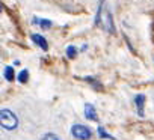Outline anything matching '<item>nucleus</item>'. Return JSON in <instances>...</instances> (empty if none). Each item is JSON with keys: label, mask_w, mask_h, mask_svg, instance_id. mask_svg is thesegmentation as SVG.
<instances>
[{"label": "nucleus", "mask_w": 154, "mask_h": 140, "mask_svg": "<svg viewBox=\"0 0 154 140\" xmlns=\"http://www.w3.org/2000/svg\"><path fill=\"white\" fill-rule=\"evenodd\" d=\"M95 24H97V26H101L103 29H106V30L110 32V33L115 32L110 12H109V11L106 9V6H104V0H100L98 11H97V17H95Z\"/></svg>", "instance_id": "f257e3e1"}, {"label": "nucleus", "mask_w": 154, "mask_h": 140, "mask_svg": "<svg viewBox=\"0 0 154 140\" xmlns=\"http://www.w3.org/2000/svg\"><path fill=\"white\" fill-rule=\"evenodd\" d=\"M0 124H2L5 130H15L18 125V119L11 110L3 109L0 110Z\"/></svg>", "instance_id": "f03ea898"}, {"label": "nucleus", "mask_w": 154, "mask_h": 140, "mask_svg": "<svg viewBox=\"0 0 154 140\" xmlns=\"http://www.w3.org/2000/svg\"><path fill=\"white\" fill-rule=\"evenodd\" d=\"M71 134L75 137V139H79V140H88L91 139V130L85 125H74L71 128Z\"/></svg>", "instance_id": "7ed1b4c3"}, {"label": "nucleus", "mask_w": 154, "mask_h": 140, "mask_svg": "<svg viewBox=\"0 0 154 140\" xmlns=\"http://www.w3.org/2000/svg\"><path fill=\"white\" fill-rule=\"evenodd\" d=\"M85 116L89 119V121H97V110L94 109L92 104H85Z\"/></svg>", "instance_id": "20e7f679"}, {"label": "nucleus", "mask_w": 154, "mask_h": 140, "mask_svg": "<svg viewBox=\"0 0 154 140\" xmlns=\"http://www.w3.org/2000/svg\"><path fill=\"white\" fill-rule=\"evenodd\" d=\"M32 41H33L36 45H39L42 50H47V48H48V44H47L45 38L41 36V35H32Z\"/></svg>", "instance_id": "39448f33"}, {"label": "nucleus", "mask_w": 154, "mask_h": 140, "mask_svg": "<svg viewBox=\"0 0 154 140\" xmlns=\"http://www.w3.org/2000/svg\"><path fill=\"white\" fill-rule=\"evenodd\" d=\"M134 103H136V107H137V113L139 116H143V104H145V97L143 95H137L134 98Z\"/></svg>", "instance_id": "423d86ee"}, {"label": "nucleus", "mask_w": 154, "mask_h": 140, "mask_svg": "<svg viewBox=\"0 0 154 140\" xmlns=\"http://www.w3.org/2000/svg\"><path fill=\"white\" fill-rule=\"evenodd\" d=\"M33 23L38 24L39 27H42V29H48V27L51 26V21H48V20H41V18H33Z\"/></svg>", "instance_id": "0eeeda50"}, {"label": "nucleus", "mask_w": 154, "mask_h": 140, "mask_svg": "<svg viewBox=\"0 0 154 140\" xmlns=\"http://www.w3.org/2000/svg\"><path fill=\"white\" fill-rule=\"evenodd\" d=\"M14 68L12 66H6L5 68V79L8 80V82H12L14 80Z\"/></svg>", "instance_id": "6e6552de"}, {"label": "nucleus", "mask_w": 154, "mask_h": 140, "mask_svg": "<svg viewBox=\"0 0 154 140\" xmlns=\"http://www.w3.org/2000/svg\"><path fill=\"white\" fill-rule=\"evenodd\" d=\"M27 79H29V71H27V69H23V71L18 74V82L20 83H26Z\"/></svg>", "instance_id": "1a4fd4ad"}, {"label": "nucleus", "mask_w": 154, "mask_h": 140, "mask_svg": "<svg viewBox=\"0 0 154 140\" xmlns=\"http://www.w3.org/2000/svg\"><path fill=\"white\" fill-rule=\"evenodd\" d=\"M66 56H68L69 59H74V57L77 56V48L72 47V45H69V47L66 48Z\"/></svg>", "instance_id": "9d476101"}, {"label": "nucleus", "mask_w": 154, "mask_h": 140, "mask_svg": "<svg viewBox=\"0 0 154 140\" xmlns=\"http://www.w3.org/2000/svg\"><path fill=\"white\" fill-rule=\"evenodd\" d=\"M98 134H100V136H101L103 139H112V140H115V139H113L112 136H109V134H107V133H106V131L103 130V127H98Z\"/></svg>", "instance_id": "9b49d317"}, {"label": "nucleus", "mask_w": 154, "mask_h": 140, "mask_svg": "<svg viewBox=\"0 0 154 140\" xmlns=\"http://www.w3.org/2000/svg\"><path fill=\"white\" fill-rule=\"evenodd\" d=\"M42 140H59V139H57V136H56V134L48 133V134H45V136L42 137Z\"/></svg>", "instance_id": "f8f14e48"}]
</instances>
